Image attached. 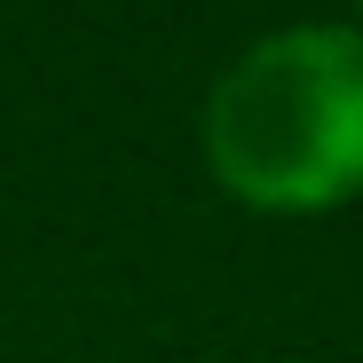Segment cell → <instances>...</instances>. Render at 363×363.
<instances>
[{
    "label": "cell",
    "instance_id": "obj_1",
    "mask_svg": "<svg viewBox=\"0 0 363 363\" xmlns=\"http://www.w3.org/2000/svg\"><path fill=\"white\" fill-rule=\"evenodd\" d=\"M206 158L261 213H324L363 190V32L292 24L253 40L206 95Z\"/></svg>",
    "mask_w": 363,
    "mask_h": 363
},
{
    "label": "cell",
    "instance_id": "obj_2",
    "mask_svg": "<svg viewBox=\"0 0 363 363\" xmlns=\"http://www.w3.org/2000/svg\"><path fill=\"white\" fill-rule=\"evenodd\" d=\"M355 9H363V0H355Z\"/></svg>",
    "mask_w": 363,
    "mask_h": 363
}]
</instances>
